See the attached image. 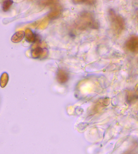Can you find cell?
I'll return each instance as SVG.
<instances>
[{
	"label": "cell",
	"mask_w": 138,
	"mask_h": 154,
	"mask_svg": "<svg viewBox=\"0 0 138 154\" xmlns=\"http://www.w3.org/2000/svg\"><path fill=\"white\" fill-rule=\"evenodd\" d=\"M25 36V32L23 31H19L16 32L11 38V40L15 43L21 42Z\"/></svg>",
	"instance_id": "5"
},
{
	"label": "cell",
	"mask_w": 138,
	"mask_h": 154,
	"mask_svg": "<svg viewBox=\"0 0 138 154\" xmlns=\"http://www.w3.org/2000/svg\"><path fill=\"white\" fill-rule=\"evenodd\" d=\"M13 3L12 0H7L4 1L2 4V9L5 12H7L10 8L11 6Z\"/></svg>",
	"instance_id": "8"
},
{
	"label": "cell",
	"mask_w": 138,
	"mask_h": 154,
	"mask_svg": "<svg viewBox=\"0 0 138 154\" xmlns=\"http://www.w3.org/2000/svg\"><path fill=\"white\" fill-rule=\"evenodd\" d=\"M25 37L26 41L30 43H34L38 39L37 35L34 33L31 29H26L25 31Z\"/></svg>",
	"instance_id": "4"
},
{
	"label": "cell",
	"mask_w": 138,
	"mask_h": 154,
	"mask_svg": "<svg viewBox=\"0 0 138 154\" xmlns=\"http://www.w3.org/2000/svg\"><path fill=\"white\" fill-rule=\"evenodd\" d=\"M9 79V76L8 73L4 72L1 75L0 78V85L2 88H4L7 85Z\"/></svg>",
	"instance_id": "7"
},
{
	"label": "cell",
	"mask_w": 138,
	"mask_h": 154,
	"mask_svg": "<svg viewBox=\"0 0 138 154\" xmlns=\"http://www.w3.org/2000/svg\"><path fill=\"white\" fill-rule=\"evenodd\" d=\"M57 79L60 84H65L69 80V73L65 70L59 69L57 73Z\"/></svg>",
	"instance_id": "3"
},
{
	"label": "cell",
	"mask_w": 138,
	"mask_h": 154,
	"mask_svg": "<svg viewBox=\"0 0 138 154\" xmlns=\"http://www.w3.org/2000/svg\"><path fill=\"white\" fill-rule=\"evenodd\" d=\"M1 99H0V104H1Z\"/></svg>",
	"instance_id": "10"
},
{
	"label": "cell",
	"mask_w": 138,
	"mask_h": 154,
	"mask_svg": "<svg viewBox=\"0 0 138 154\" xmlns=\"http://www.w3.org/2000/svg\"><path fill=\"white\" fill-rule=\"evenodd\" d=\"M76 27L80 30L89 28L97 29L99 26L97 21L92 13L88 11H82L80 13L75 22Z\"/></svg>",
	"instance_id": "1"
},
{
	"label": "cell",
	"mask_w": 138,
	"mask_h": 154,
	"mask_svg": "<svg viewBox=\"0 0 138 154\" xmlns=\"http://www.w3.org/2000/svg\"><path fill=\"white\" fill-rule=\"evenodd\" d=\"M50 7H51V11L48 13V18L53 20L59 17L61 14L62 10L61 6L59 4V1H57L55 3Z\"/></svg>",
	"instance_id": "2"
},
{
	"label": "cell",
	"mask_w": 138,
	"mask_h": 154,
	"mask_svg": "<svg viewBox=\"0 0 138 154\" xmlns=\"http://www.w3.org/2000/svg\"><path fill=\"white\" fill-rule=\"evenodd\" d=\"M96 1H74L72 2L76 4H84L93 5L95 4Z\"/></svg>",
	"instance_id": "9"
},
{
	"label": "cell",
	"mask_w": 138,
	"mask_h": 154,
	"mask_svg": "<svg viewBox=\"0 0 138 154\" xmlns=\"http://www.w3.org/2000/svg\"><path fill=\"white\" fill-rule=\"evenodd\" d=\"M44 50L41 47H37L33 49L31 51V55L33 58L38 59L43 55Z\"/></svg>",
	"instance_id": "6"
}]
</instances>
